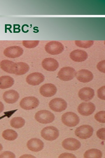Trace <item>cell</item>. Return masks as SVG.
Instances as JSON below:
<instances>
[{"mask_svg":"<svg viewBox=\"0 0 105 158\" xmlns=\"http://www.w3.org/2000/svg\"><path fill=\"white\" fill-rule=\"evenodd\" d=\"M76 76L79 81L84 83L91 81L93 78L92 73L90 71L85 69L78 71L76 73Z\"/></svg>","mask_w":105,"mask_h":158,"instance_id":"15","label":"cell"},{"mask_svg":"<svg viewBox=\"0 0 105 158\" xmlns=\"http://www.w3.org/2000/svg\"><path fill=\"white\" fill-rule=\"evenodd\" d=\"M45 77L41 73H33L27 76L26 79L27 82L29 84L35 86L39 85L44 80Z\"/></svg>","mask_w":105,"mask_h":158,"instance_id":"14","label":"cell"},{"mask_svg":"<svg viewBox=\"0 0 105 158\" xmlns=\"http://www.w3.org/2000/svg\"><path fill=\"white\" fill-rule=\"evenodd\" d=\"M4 107L3 104L0 101V113L4 109Z\"/></svg>","mask_w":105,"mask_h":158,"instance_id":"34","label":"cell"},{"mask_svg":"<svg viewBox=\"0 0 105 158\" xmlns=\"http://www.w3.org/2000/svg\"><path fill=\"white\" fill-rule=\"evenodd\" d=\"M2 149H3V147L2 145H1V144L0 143V151H1V150H2Z\"/></svg>","mask_w":105,"mask_h":158,"instance_id":"35","label":"cell"},{"mask_svg":"<svg viewBox=\"0 0 105 158\" xmlns=\"http://www.w3.org/2000/svg\"><path fill=\"white\" fill-rule=\"evenodd\" d=\"M105 60H102L99 62L97 65V69L101 72L105 73Z\"/></svg>","mask_w":105,"mask_h":158,"instance_id":"32","label":"cell"},{"mask_svg":"<svg viewBox=\"0 0 105 158\" xmlns=\"http://www.w3.org/2000/svg\"><path fill=\"white\" fill-rule=\"evenodd\" d=\"M45 48L47 53L52 55L60 54L64 49L63 45L61 42L56 41L48 42L45 45Z\"/></svg>","mask_w":105,"mask_h":158,"instance_id":"4","label":"cell"},{"mask_svg":"<svg viewBox=\"0 0 105 158\" xmlns=\"http://www.w3.org/2000/svg\"><path fill=\"white\" fill-rule=\"evenodd\" d=\"M38 99L34 97H27L23 98L20 101V107L26 110L33 109L36 108L39 104Z\"/></svg>","mask_w":105,"mask_h":158,"instance_id":"5","label":"cell"},{"mask_svg":"<svg viewBox=\"0 0 105 158\" xmlns=\"http://www.w3.org/2000/svg\"><path fill=\"white\" fill-rule=\"evenodd\" d=\"M39 41L38 40H24L22 43L23 45L28 48H32L36 47L38 44Z\"/></svg>","mask_w":105,"mask_h":158,"instance_id":"27","label":"cell"},{"mask_svg":"<svg viewBox=\"0 0 105 158\" xmlns=\"http://www.w3.org/2000/svg\"><path fill=\"white\" fill-rule=\"evenodd\" d=\"M76 71L73 68L65 67L61 68L57 74V77L60 80L68 81L73 79L76 75Z\"/></svg>","mask_w":105,"mask_h":158,"instance_id":"6","label":"cell"},{"mask_svg":"<svg viewBox=\"0 0 105 158\" xmlns=\"http://www.w3.org/2000/svg\"><path fill=\"white\" fill-rule=\"evenodd\" d=\"M102 153L99 150L96 149H92L87 150L84 154V158H101Z\"/></svg>","mask_w":105,"mask_h":158,"instance_id":"22","label":"cell"},{"mask_svg":"<svg viewBox=\"0 0 105 158\" xmlns=\"http://www.w3.org/2000/svg\"><path fill=\"white\" fill-rule=\"evenodd\" d=\"M50 109L54 111L60 112L64 110L67 107V103L64 99L56 98L51 100L49 103Z\"/></svg>","mask_w":105,"mask_h":158,"instance_id":"8","label":"cell"},{"mask_svg":"<svg viewBox=\"0 0 105 158\" xmlns=\"http://www.w3.org/2000/svg\"><path fill=\"white\" fill-rule=\"evenodd\" d=\"M39 91L41 94L43 96L49 97L55 94L57 91V89L54 84L47 83L43 85L40 87Z\"/></svg>","mask_w":105,"mask_h":158,"instance_id":"13","label":"cell"},{"mask_svg":"<svg viewBox=\"0 0 105 158\" xmlns=\"http://www.w3.org/2000/svg\"><path fill=\"white\" fill-rule=\"evenodd\" d=\"M0 66L3 70L10 73L15 74L17 71V63L9 60H4L1 61Z\"/></svg>","mask_w":105,"mask_h":158,"instance_id":"10","label":"cell"},{"mask_svg":"<svg viewBox=\"0 0 105 158\" xmlns=\"http://www.w3.org/2000/svg\"><path fill=\"white\" fill-rule=\"evenodd\" d=\"M42 65L45 70L49 71H53L58 68L59 64L55 59L48 58L43 60L42 62Z\"/></svg>","mask_w":105,"mask_h":158,"instance_id":"17","label":"cell"},{"mask_svg":"<svg viewBox=\"0 0 105 158\" xmlns=\"http://www.w3.org/2000/svg\"><path fill=\"white\" fill-rule=\"evenodd\" d=\"M105 128H102L98 130L97 132L98 137L102 140H105Z\"/></svg>","mask_w":105,"mask_h":158,"instance_id":"31","label":"cell"},{"mask_svg":"<svg viewBox=\"0 0 105 158\" xmlns=\"http://www.w3.org/2000/svg\"><path fill=\"white\" fill-rule=\"evenodd\" d=\"M14 153L10 151H5L0 154V158H15Z\"/></svg>","mask_w":105,"mask_h":158,"instance_id":"30","label":"cell"},{"mask_svg":"<svg viewBox=\"0 0 105 158\" xmlns=\"http://www.w3.org/2000/svg\"><path fill=\"white\" fill-rule=\"evenodd\" d=\"M23 52L22 48L18 46H12L6 48L4 51V55L11 58L18 57L22 55Z\"/></svg>","mask_w":105,"mask_h":158,"instance_id":"12","label":"cell"},{"mask_svg":"<svg viewBox=\"0 0 105 158\" xmlns=\"http://www.w3.org/2000/svg\"><path fill=\"white\" fill-rule=\"evenodd\" d=\"M62 145L66 150L74 151L78 149L81 145L80 142L77 139L73 138H69L63 141Z\"/></svg>","mask_w":105,"mask_h":158,"instance_id":"11","label":"cell"},{"mask_svg":"<svg viewBox=\"0 0 105 158\" xmlns=\"http://www.w3.org/2000/svg\"><path fill=\"white\" fill-rule=\"evenodd\" d=\"M59 158L71 157L76 158V156L73 154L67 153H64L60 155Z\"/></svg>","mask_w":105,"mask_h":158,"instance_id":"33","label":"cell"},{"mask_svg":"<svg viewBox=\"0 0 105 158\" xmlns=\"http://www.w3.org/2000/svg\"><path fill=\"white\" fill-rule=\"evenodd\" d=\"M105 86L104 85L102 86L99 88L97 91L98 97L100 99L105 100Z\"/></svg>","mask_w":105,"mask_h":158,"instance_id":"29","label":"cell"},{"mask_svg":"<svg viewBox=\"0 0 105 158\" xmlns=\"http://www.w3.org/2000/svg\"><path fill=\"white\" fill-rule=\"evenodd\" d=\"M93 129L89 125H84L77 128L75 130V133L77 136L83 139L90 138L93 134Z\"/></svg>","mask_w":105,"mask_h":158,"instance_id":"7","label":"cell"},{"mask_svg":"<svg viewBox=\"0 0 105 158\" xmlns=\"http://www.w3.org/2000/svg\"><path fill=\"white\" fill-rule=\"evenodd\" d=\"M78 113L86 116L92 114L95 109L94 104L91 102H83L78 105L77 108Z\"/></svg>","mask_w":105,"mask_h":158,"instance_id":"9","label":"cell"},{"mask_svg":"<svg viewBox=\"0 0 105 158\" xmlns=\"http://www.w3.org/2000/svg\"><path fill=\"white\" fill-rule=\"evenodd\" d=\"M41 137L45 140L52 141L56 139L59 135V131L56 127L53 126H47L41 131Z\"/></svg>","mask_w":105,"mask_h":158,"instance_id":"2","label":"cell"},{"mask_svg":"<svg viewBox=\"0 0 105 158\" xmlns=\"http://www.w3.org/2000/svg\"><path fill=\"white\" fill-rule=\"evenodd\" d=\"M94 95V90L90 87H84L78 92V95L82 100L88 101L92 99Z\"/></svg>","mask_w":105,"mask_h":158,"instance_id":"19","label":"cell"},{"mask_svg":"<svg viewBox=\"0 0 105 158\" xmlns=\"http://www.w3.org/2000/svg\"><path fill=\"white\" fill-rule=\"evenodd\" d=\"M70 57L73 61L77 62H81L85 61L88 58L87 52L83 50L76 49L71 51Z\"/></svg>","mask_w":105,"mask_h":158,"instance_id":"18","label":"cell"},{"mask_svg":"<svg viewBox=\"0 0 105 158\" xmlns=\"http://www.w3.org/2000/svg\"><path fill=\"white\" fill-rule=\"evenodd\" d=\"M14 83V80L8 75L2 76L0 77V88L6 89L11 87Z\"/></svg>","mask_w":105,"mask_h":158,"instance_id":"21","label":"cell"},{"mask_svg":"<svg viewBox=\"0 0 105 158\" xmlns=\"http://www.w3.org/2000/svg\"><path fill=\"white\" fill-rule=\"evenodd\" d=\"M27 145L28 148L31 151L38 152L43 149L44 143L41 140L34 138L30 139L27 142Z\"/></svg>","mask_w":105,"mask_h":158,"instance_id":"16","label":"cell"},{"mask_svg":"<svg viewBox=\"0 0 105 158\" xmlns=\"http://www.w3.org/2000/svg\"><path fill=\"white\" fill-rule=\"evenodd\" d=\"M18 136L17 133L12 129H6L2 133L3 137L8 140H14L17 138Z\"/></svg>","mask_w":105,"mask_h":158,"instance_id":"23","label":"cell"},{"mask_svg":"<svg viewBox=\"0 0 105 158\" xmlns=\"http://www.w3.org/2000/svg\"><path fill=\"white\" fill-rule=\"evenodd\" d=\"M62 123L67 126L73 127L76 126L79 122V118L75 113L68 112L63 114L62 116Z\"/></svg>","mask_w":105,"mask_h":158,"instance_id":"3","label":"cell"},{"mask_svg":"<svg viewBox=\"0 0 105 158\" xmlns=\"http://www.w3.org/2000/svg\"><path fill=\"white\" fill-rule=\"evenodd\" d=\"M3 98L7 103L13 104L18 101L19 98V94L15 90H10L4 92Z\"/></svg>","mask_w":105,"mask_h":158,"instance_id":"20","label":"cell"},{"mask_svg":"<svg viewBox=\"0 0 105 158\" xmlns=\"http://www.w3.org/2000/svg\"><path fill=\"white\" fill-rule=\"evenodd\" d=\"M36 120L40 123L47 124L52 122L55 116L50 111L47 110H41L38 111L35 115Z\"/></svg>","mask_w":105,"mask_h":158,"instance_id":"1","label":"cell"},{"mask_svg":"<svg viewBox=\"0 0 105 158\" xmlns=\"http://www.w3.org/2000/svg\"><path fill=\"white\" fill-rule=\"evenodd\" d=\"M25 123L24 120L23 118L19 117L13 118L10 121L11 126L16 128H22L24 125Z\"/></svg>","mask_w":105,"mask_h":158,"instance_id":"24","label":"cell"},{"mask_svg":"<svg viewBox=\"0 0 105 158\" xmlns=\"http://www.w3.org/2000/svg\"><path fill=\"white\" fill-rule=\"evenodd\" d=\"M76 45L81 48H88L90 47L93 44V40H75Z\"/></svg>","mask_w":105,"mask_h":158,"instance_id":"26","label":"cell"},{"mask_svg":"<svg viewBox=\"0 0 105 158\" xmlns=\"http://www.w3.org/2000/svg\"><path fill=\"white\" fill-rule=\"evenodd\" d=\"M18 66L17 71L15 75H21L26 73L29 70V67L26 63L20 62L17 63Z\"/></svg>","mask_w":105,"mask_h":158,"instance_id":"25","label":"cell"},{"mask_svg":"<svg viewBox=\"0 0 105 158\" xmlns=\"http://www.w3.org/2000/svg\"><path fill=\"white\" fill-rule=\"evenodd\" d=\"M105 111H102L97 112L94 115L95 119L100 123H104Z\"/></svg>","mask_w":105,"mask_h":158,"instance_id":"28","label":"cell"}]
</instances>
